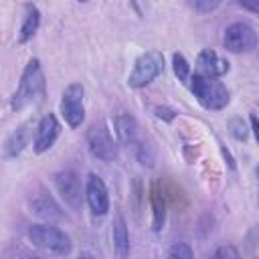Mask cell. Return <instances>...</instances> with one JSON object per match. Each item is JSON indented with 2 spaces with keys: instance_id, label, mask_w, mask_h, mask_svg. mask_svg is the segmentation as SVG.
<instances>
[{
  "instance_id": "1",
  "label": "cell",
  "mask_w": 259,
  "mask_h": 259,
  "mask_svg": "<svg viewBox=\"0 0 259 259\" xmlns=\"http://www.w3.org/2000/svg\"><path fill=\"white\" fill-rule=\"evenodd\" d=\"M42 95H45V75H42L38 59H30L22 71L18 89L12 95V109L20 111L26 105L38 101Z\"/></svg>"
},
{
  "instance_id": "2",
  "label": "cell",
  "mask_w": 259,
  "mask_h": 259,
  "mask_svg": "<svg viewBox=\"0 0 259 259\" xmlns=\"http://www.w3.org/2000/svg\"><path fill=\"white\" fill-rule=\"evenodd\" d=\"M190 91L198 99V103L206 109L219 111L229 103V89L217 81L214 77H206L202 73H194L190 77Z\"/></svg>"
},
{
  "instance_id": "3",
  "label": "cell",
  "mask_w": 259,
  "mask_h": 259,
  "mask_svg": "<svg viewBox=\"0 0 259 259\" xmlns=\"http://www.w3.org/2000/svg\"><path fill=\"white\" fill-rule=\"evenodd\" d=\"M28 239L34 247L55 253V255H69L73 249V243L67 233L53 225H30L28 229Z\"/></svg>"
},
{
  "instance_id": "4",
  "label": "cell",
  "mask_w": 259,
  "mask_h": 259,
  "mask_svg": "<svg viewBox=\"0 0 259 259\" xmlns=\"http://www.w3.org/2000/svg\"><path fill=\"white\" fill-rule=\"evenodd\" d=\"M164 71V55L160 51H148L144 55H140L134 63V69L127 77V85L134 89L146 87L148 83H152L160 73Z\"/></svg>"
},
{
  "instance_id": "5",
  "label": "cell",
  "mask_w": 259,
  "mask_h": 259,
  "mask_svg": "<svg viewBox=\"0 0 259 259\" xmlns=\"http://www.w3.org/2000/svg\"><path fill=\"white\" fill-rule=\"evenodd\" d=\"M87 144L95 158L103 162H113L117 158V144L113 142L105 121H97L87 132Z\"/></svg>"
},
{
  "instance_id": "6",
  "label": "cell",
  "mask_w": 259,
  "mask_h": 259,
  "mask_svg": "<svg viewBox=\"0 0 259 259\" xmlns=\"http://www.w3.org/2000/svg\"><path fill=\"white\" fill-rule=\"evenodd\" d=\"M83 95L85 89L81 83H71L67 85V89L63 91V99H61V113L65 117V121L71 127H79L83 117H85V105H83Z\"/></svg>"
},
{
  "instance_id": "7",
  "label": "cell",
  "mask_w": 259,
  "mask_h": 259,
  "mask_svg": "<svg viewBox=\"0 0 259 259\" xmlns=\"http://www.w3.org/2000/svg\"><path fill=\"white\" fill-rule=\"evenodd\" d=\"M223 45L231 53H249L257 47V34L247 22H235L227 26Z\"/></svg>"
},
{
  "instance_id": "8",
  "label": "cell",
  "mask_w": 259,
  "mask_h": 259,
  "mask_svg": "<svg viewBox=\"0 0 259 259\" xmlns=\"http://www.w3.org/2000/svg\"><path fill=\"white\" fill-rule=\"evenodd\" d=\"M55 186L59 190V194L63 196V200L75 208L81 210V202H83V194H81V180L73 170H61L55 174Z\"/></svg>"
},
{
  "instance_id": "9",
  "label": "cell",
  "mask_w": 259,
  "mask_h": 259,
  "mask_svg": "<svg viewBox=\"0 0 259 259\" xmlns=\"http://www.w3.org/2000/svg\"><path fill=\"white\" fill-rule=\"evenodd\" d=\"M85 198H87V204H89V208H91V212H93L95 217H103V214L109 210L107 188H105V182H103L97 174H89V176H87Z\"/></svg>"
},
{
  "instance_id": "10",
  "label": "cell",
  "mask_w": 259,
  "mask_h": 259,
  "mask_svg": "<svg viewBox=\"0 0 259 259\" xmlns=\"http://www.w3.org/2000/svg\"><path fill=\"white\" fill-rule=\"evenodd\" d=\"M59 132H61V125H59L57 117H55L53 113L42 115V119H40L38 125H36V132H34V140H32L34 152H36V154L47 152V150L55 144Z\"/></svg>"
},
{
  "instance_id": "11",
  "label": "cell",
  "mask_w": 259,
  "mask_h": 259,
  "mask_svg": "<svg viewBox=\"0 0 259 259\" xmlns=\"http://www.w3.org/2000/svg\"><path fill=\"white\" fill-rule=\"evenodd\" d=\"M196 65H198L200 73L206 75V77H221V75H225L229 71V61H225L223 57H219L210 49H204V51L198 53Z\"/></svg>"
},
{
  "instance_id": "12",
  "label": "cell",
  "mask_w": 259,
  "mask_h": 259,
  "mask_svg": "<svg viewBox=\"0 0 259 259\" xmlns=\"http://www.w3.org/2000/svg\"><path fill=\"white\" fill-rule=\"evenodd\" d=\"M115 132H117L121 144L132 146V148H138L140 146V140H138V134H140L138 132V123H136V119L130 113H123L121 111L115 117Z\"/></svg>"
},
{
  "instance_id": "13",
  "label": "cell",
  "mask_w": 259,
  "mask_h": 259,
  "mask_svg": "<svg viewBox=\"0 0 259 259\" xmlns=\"http://www.w3.org/2000/svg\"><path fill=\"white\" fill-rule=\"evenodd\" d=\"M30 208L36 217L45 219V221H57L61 219V208L59 204L53 200V196H49L47 192H38L32 200H30Z\"/></svg>"
},
{
  "instance_id": "14",
  "label": "cell",
  "mask_w": 259,
  "mask_h": 259,
  "mask_svg": "<svg viewBox=\"0 0 259 259\" xmlns=\"http://www.w3.org/2000/svg\"><path fill=\"white\" fill-rule=\"evenodd\" d=\"M111 237H113V247L119 257H125L130 253V235H127V225L121 212H115L113 223H111Z\"/></svg>"
},
{
  "instance_id": "15",
  "label": "cell",
  "mask_w": 259,
  "mask_h": 259,
  "mask_svg": "<svg viewBox=\"0 0 259 259\" xmlns=\"http://www.w3.org/2000/svg\"><path fill=\"white\" fill-rule=\"evenodd\" d=\"M26 142H28V123H22L8 136V140L4 144V156L6 158H16L24 150Z\"/></svg>"
},
{
  "instance_id": "16",
  "label": "cell",
  "mask_w": 259,
  "mask_h": 259,
  "mask_svg": "<svg viewBox=\"0 0 259 259\" xmlns=\"http://www.w3.org/2000/svg\"><path fill=\"white\" fill-rule=\"evenodd\" d=\"M38 24H40V12L36 6L32 4H26V14H24V20H22V26H20V32H18V42H26L34 36V32L38 30Z\"/></svg>"
},
{
  "instance_id": "17",
  "label": "cell",
  "mask_w": 259,
  "mask_h": 259,
  "mask_svg": "<svg viewBox=\"0 0 259 259\" xmlns=\"http://www.w3.org/2000/svg\"><path fill=\"white\" fill-rule=\"evenodd\" d=\"M172 69H174L178 81H182V83H188V81H190V77H192V75H190V65H188V61L184 59V55L174 53V57H172Z\"/></svg>"
},
{
  "instance_id": "18",
  "label": "cell",
  "mask_w": 259,
  "mask_h": 259,
  "mask_svg": "<svg viewBox=\"0 0 259 259\" xmlns=\"http://www.w3.org/2000/svg\"><path fill=\"white\" fill-rule=\"evenodd\" d=\"M152 208H154V231H160L164 225V202L156 188L152 190Z\"/></svg>"
},
{
  "instance_id": "19",
  "label": "cell",
  "mask_w": 259,
  "mask_h": 259,
  "mask_svg": "<svg viewBox=\"0 0 259 259\" xmlns=\"http://www.w3.org/2000/svg\"><path fill=\"white\" fill-rule=\"evenodd\" d=\"M168 257H178V259H190L192 257V249L186 243H174L168 251Z\"/></svg>"
},
{
  "instance_id": "20",
  "label": "cell",
  "mask_w": 259,
  "mask_h": 259,
  "mask_svg": "<svg viewBox=\"0 0 259 259\" xmlns=\"http://www.w3.org/2000/svg\"><path fill=\"white\" fill-rule=\"evenodd\" d=\"M188 2H190V6L196 8L198 12H212V10L221 4V0H188Z\"/></svg>"
},
{
  "instance_id": "21",
  "label": "cell",
  "mask_w": 259,
  "mask_h": 259,
  "mask_svg": "<svg viewBox=\"0 0 259 259\" xmlns=\"http://www.w3.org/2000/svg\"><path fill=\"white\" fill-rule=\"evenodd\" d=\"M214 257H217V259H221V257L237 259V257H239V251H237L235 247H219V249L214 251Z\"/></svg>"
},
{
  "instance_id": "22",
  "label": "cell",
  "mask_w": 259,
  "mask_h": 259,
  "mask_svg": "<svg viewBox=\"0 0 259 259\" xmlns=\"http://www.w3.org/2000/svg\"><path fill=\"white\" fill-rule=\"evenodd\" d=\"M231 125L235 127V130H233V136H235V138H239V140H245V136H247L245 123H243L241 119H233V121H231Z\"/></svg>"
},
{
  "instance_id": "23",
  "label": "cell",
  "mask_w": 259,
  "mask_h": 259,
  "mask_svg": "<svg viewBox=\"0 0 259 259\" xmlns=\"http://www.w3.org/2000/svg\"><path fill=\"white\" fill-rule=\"evenodd\" d=\"M237 4L243 6V8L249 10V12L259 14V0H237Z\"/></svg>"
},
{
  "instance_id": "24",
  "label": "cell",
  "mask_w": 259,
  "mask_h": 259,
  "mask_svg": "<svg viewBox=\"0 0 259 259\" xmlns=\"http://www.w3.org/2000/svg\"><path fill=\"white\" fill-rule=\"evenodd\" d=\"M154 111H156L158 117H164V119H172V117H174V111L168 109V107H156Z\"/></svg>"
},
{
  "instance_id": "25",
  "label": "cell",
  "mask_w": 259,
  "mask_h": 259,
  "mask_svg": "<svg viewBox=\"0 0 259 259\" xmlns=\"http://www.w3.org/2000/svg\"><path fill=\"white\" fill-rule=\"evenodd\" d=\"M251 127H253L255 140H257V144H259V117H257V115H251Z\"/></svg>"
},
{
  "instance_id": "26",
  "label": "cell",
  "mask_w": 259,
  "mask_h": 259,
  "mask_svg": "<svg viewBox=\"0 0 259 259\" xmlns=\"http://www.w3.org/2000/svg\"><path fill=\"white\" fill-rule=\"evenodd\" d=\"M79 2H87V0H79Z\"/></svg>"
}]
</instances>
